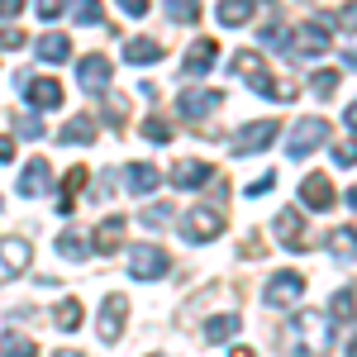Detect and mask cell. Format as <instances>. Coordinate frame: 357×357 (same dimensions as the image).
<instances>
[{
  "mask_svg": "<svg viewBox=\"0 0 357 357\" xmlns=\"http://www.w3.org/2000/svg\"><path fill=\"white\" fill-rule=\"evenodd\" d=\"M229 72H234V77H243V82L252 86V91H262V96H276V100H296V86L272 82V77H267V62L252 53V48H243V53L229 57Z\"/></svg>",
  "mask_w": 357,
  "mask_h": 357,
  "instance_id": "1",
  "label": "cell"
},
{
  "mask_svg": "<svg viewBox=\"0 0 357 357\" xmlns=\"http://www.w3.org/2000/svg\"><path fill=\"white\" fill-rule=\"evenodd\" d=\"M276 143V119H252L248 129L229 138V153L234 158H248V153H257V148H272Z\"/></svg>",
  "mask_w": 357,
  "mask_h": 357,
  "instance_id": "2",
  "label": "cell"
},
{
  "mask_svg": "<svg viewBox=\"0 0 357 357\" xmlns=\"http://www.w3.org/2000/svg\"><path fill=\"white\" fill-rule=\"evenodd\" d=\"M324 138H329V124H324V119H301V124H296V134L286 138V153L301 162V158H310Z\"/></svg>",
  "mask_w": 357,
  "mask_h": 357,
  "instance_id": "3",
  "label": "cell"
},
{
  "mask_svg": "<svg viewBox=\"0 0 357 357\" xmlns=\"http://www.w3.org/2000/svg\"><path fill=\"white\" fill-rule=\"evenodd\" d=\"M181 229H186V238H195V243H210V238H220V234H224V215H220V210H210V205H195L191 215L181 220Z\"/></svg>",
  "mask_w": 357,
  "mask_h": 357,
  "instance_id": "4",
  "label": "cell"
},
{
  "mask_svg": "<svg viewBox=\"0 0 357 357\" xmlns=\"http://www.w3.org/2000/svg\"><path fill=\"white\" fill-rule=\"evenodd\" d=\"M167 252L162 248H153V243H138L134 252H129V272L138 276V281H158V276H167Z\"/></svg>",
  "mask_w": 357,
  "mask_h": 357,
  "instance_id": "5",
  "label": "cell"
},
{
  "mask_svg": "<svg viewBox=\"0 0 357 357\" xmlns=\"http://www.w3.org/2000/svg\"><path fill=\"white\" fill-rule=\"evenodd\" d=\"M305 296V276L301 272H276L267 281V305L272 310H286V305H296Z\"/></svg>",
  "mask_w": 357,
  "mask_h": 357,
  "instance_id": "6",
  "label": "cell"
},
{
  "mask_svg": "<svg viewBox=\"0 0 357 357\" xmlns=\"http://www.w3.org/2000/svg\"><path fill=\"white\" fill-rule=\"evenodd\" d=\"M272 234L291 248V252H305V248H310V234H305V224H301V210H281V215L272 220Z\"/></svg>",
  "mask_w": 357,
  "mask_h": 357,
  "instance_id": "7",
  "label": "cell"
},
{
  "mask_svg": "<svg viewBox=\"0 0 357 357\" xmlns=\"http://www.w3.org/2000/svg\"><path fill=\"white\" fill-rule=\"evenodd\" d=\"M220 100H224L220 91H205V86H191V91H181L176 110H181V114H186V119L195 124V119H205L210 110H220Z\"/></svg>",
  "mask_w": 357,
  "mask_h": 357,
  "instance_id": "8",
  "label": "cell"
},
{
  "mask_svg": "<svg viewBox=\"0 0 357 357\" xmlns=\"http://www.w3.org/2000/svg\"><path fill=\"white\" fill-rule=\"evenodd\" d=\"M301 200L310 205V210H319V215H324V210H333V200H338V195H333V181L324 176V172H310V176L301 181Z\"/></svg>",
  "mask_w": 357,
  "mask_h": 357,
  "instance_id": "9",
  "label": "cell"
},
{
  "mask_svg": "<svg viewBox=\"0 0 357 357\" xmlns=\"http://www.w3.org/2000/svg\"><path fill=\"white\" fill-rule=\"evenodd\" d=\"M29 257H33V248H29L24 238H0V281L20 276L29 267Z\"/></svg>",
  "mask_w": 357,
  "mask_h": 357,
  "instance_id": "10",
  "label": "cell"
},
{
  "mask_svg": "<svg viewBox=\"0 0 357 357\" xmlns=\"http://www.w3.org/2000/svg\"><path fill=\"white\" fill-rule=\"evenodd\" d=\"M105 82H110V57L91 53V57L77 62V86L82 91H105Z\"/></svg>",
  "mask_w": 357,
  "mask_h": 357,
  "instance_id": "11",
  "label": "cell"
},
{
  "mask_svg": "<svg viewBox=\"0 0 357 357\" xmlns=\"http://www.w3.org/2000/svg\"><path fill=\"white\" fill-rule=\"evenodd\" d=\"M124 314H129V301L124 296H105V310H100V338L114 343L124 333Z\"/></svg>",
  "mask_w": 357,
  "mask_h": 357,
  "instance_id": "12",
  "label": "cell"
},
{
  "mask_svg": "<svg viewBox=\"0 0 357 357\" xmlns=\"http://www.w3.org/2000/svg\"><path fill=\"white\" fill-rule=\"evenodd\" d=\"M24 96H29L33 110H57V105H62V86H57L53 77H33V82L24 86Z\"/></svg>",
  "mask_w": 357,
  "mask_h": 357,
  "instance_id": "13",
  "label": "cell"
},
{
  "mask_svg": "<svg viewBox=\"0 0 357 357\" xmlns=\"http://www.w3.org/2000/svg\"><path fill=\"white\" fill-rule=\"evenodd\" d=\"M215 57H220V43H215V38H195L191 48H186V72H191V77H205V72L215 67Z\"/></svg>",
  "mask_w": 357,
  "mask_h": 357,
  "instance_id": "14",
  "label": "cell"
},
{
  "mask_svg": "<svg viewBox=\"0 0 357 357\" xmlns=\"http://www.w3.org/2000/svg\"><path fill=\"white\" fill-rule=\"evenodd\" d=\"M200 181H210V162L186 158V162L172 167V186H176V191H191V186H200Z\"/></svg>",
  "mask_w": 357,
  "mask_h": 357,
  "instance_id": "15",
  "label": "cell"
},
{
  "mask_svg": "<svg viewBox=\"0 0 357 357\" xmlns=\"http://www.w3.org/2000/svg\"><path fill=\"white\" fill-rule=\"evenodd\" d=\"M296 53H305V57L329 53V29L324 24H301L296 29Z\"/></svg>",
  "mask_w": 357,
  "mask_h": 357,
  "instance_id": "16",
  "label": "cell"
},
{
  "mask_svg": "<svg viewBox=\"0 0 357 357\" xmlns=\"http://www.w3.org/2000/svg\"><path fill=\"white\" fill-rule=\"evenodd\" d=\"M48 186H53V167L43 162V158H33V162L24 167V176H20V191L24 195H43Z\"/></svg>",
  "mask_w": 357,
  "mask_h": 357,
  "instance_id": "17",
  "label": "cell"
},
{
  "mask_svg": "<svg viewBox=\"0 0 357 357\" xmlns=\"http://www.w3.org/2000/svg\"><path fill=\"white\" fill-rule=\"evenodd\" d=\"M82 186H86V167L77 162L67 176H62V200H57V210H62V215H72V210H77V195H82Z\"/></svg>",
  "mask_w": 357,
  "mask_h": 357,
  "instance_id": "18",
  "label": "cell"
},
{
  "mask_svg": "<svg viewBox=\"0 0 357 357\" xmlns=\"http://www.w3.org/2000/svg\"><path fill=\"white\" fill-rule=\"evenodd\" d=\"M119 238H124V220L119 215H110V220H100V229H96V252H114L119 248Z\"/></svg>",
  "mask_w": 357,
  "mask_h": 357,
  "instance_id": "19",
  "label": "cell"
},
{
  "mask_svg": "<svg viewBox=\"0 0 357 357\" xmlns=\"http://www.w3.org/2000/svg\"><path fill=\"white\" fill-rule=\"evenodd\" d=\"M252 10H257V0H220V24L238 29L252 20Z\"/></svg>",
  "mask_w": 357,
  "mask_h": 357,
  "instance_id": "20",
  "label": "cell"
},
{
  "mask_svg": "<svg viewBox=\"0 0 357 357\" xmlns=\"http://www.w3.org/2000/svg\"><path fill=\"white\" fill-rule=\"evenodd\" d=\"M129 186H134L138 195H153L158 186H162V176H158V167H148V162H134V167H129Z\"/></svg>",
  "mask_w": 357,
  "mask_h": 357,
  "instance_id": "21",
  "label": "cell"
},
{
  "mask_svg": "<svg viewBox=\"0 0 357 357\" xmlns=\"http://www.w3.org/2000/svg\"><path fill=\"white\" fill-rule=\"evenodd\" d=\"M238 324H243L238 314H215V319H205V338H210V343H224V338L238 333Z\"/></svg>",
  "mask_w": 357,
  "mask_h": 357,
  "instance_id": "22",
  "label": "cell"
},
{
  "mask_svg": "<svg viewBox=\"0 0 357 357\" xmlns=\"http://www.w3.org/2000/svg\"><path fill=\"white\" fill-rule=\"evenodd\" d=\"M57 252H62V257H72V262H82V257H91V243H86V234L67 229V234L57 238Z\"/></svg>",
  "mask_w": 357,
  "mask_h": 357,
  "instance_id": "23",
  "label": "cell"
},
{
  "mask_svg": "<svg viewBox=\"0 0 357 357\" xmlns=\"http://www.w3.org/2000/svg\"><path fill=\"white\" fill-rule=\"evenodd\" d=\"M67 48H72V43H67L62 33H43V38H38V57H43V62H67Z\"/></svg>",
  "mask_w": 357,
  "mask_h": 357,
  "instance_id": "24",
  "label": "cell"
},
{
  "mask_svg": "<svg viewBox=\"0 0 357 357\" xmlns=\"http://www.w3.org/2000/svg\"><path fill=\"white\" fill-rule=\"evenodd\" d=\"M124 57H129V62H158L162 48H158V38H134V43L124 48Z\"/></svg>",
  "mask_w": 357,
  "mask_h": 357,
  "instance_id": "25",
  "label": "cell"
},
{
  "mask_svg": "<svg viewBox=\"0 0 357 357\" xmlns=\"http://www.w3.org/2000/svg\"><path fill=\"white\" fill-rule=\"evenodd\" d=\"M357 319V296L353 291H338L333 296V324H353Z\"/></svg>",
  "mask_w": 357,
  "mask_h": 357,
  "instance_id": "26",
  "label": "cell"
},
{
  "mask_svg": "<svg viewBox=\"0 0 357 357\" xmlns=\"http://www.w3.org/2000/svg\"><path fill=\"white\" fill-rule=\"evenodd\" d=\"M82 314H86L82 301H62V305H57V319H53V324H57V329H82Z\"/></svg>",
  "mask_w": 357,
  "mask_h": 357,
  "instance_id": "27",
  "label": "cell"
},
{
  "mask_svg": "<svg viewBox=\"0 0 357 357\" xmlns=\"http://www.w3.org/2000/svg\"><path fill=\"white\" fill-rule=\"evenodd\" d=\"M167 5V15H172V20H181V24H186V20H200V0H162Z\"/></svg>",
  "mask_w": 357,
  "mask_h": 357,
  "instance_id": "28",
  "label": "cell"
},
{
  "mask_svg": "<svg viewBox=\"0 0 357 357\" xmlns=\"http://www.w3.org/2000/svg\"><path fill=\"white\" fill-rule=\"evenodd\" d=\"M57 138H62V143H91V138H96V129H91V119H72V124H67Z\"/></svg>",
  "mask_w": 357,
  "mask_h": 357,
  "instance_id": "29",
  "label": "cell"
},
{
  "mask_svg": "<svg viewBox=\"0 0 357 357\" xmlns=\"http://www.w3.org/2000/svg\"><path fill=\"white\" fill-rule=\"evenodd\" d=\"M143 138H148V143H172V124H167V119H158V114H148Z\"/></svg>",
  "mask_w": 357,
  "mask_h": 357,
  "instance_id": "30",
  "label": "cell"
},
{
  "mask_svg": "<svg viewBox=\"0 0 357 357\" xmlns=\"http://www.w3.org/2000/svg\"><path fill=\"white\" fill-rule=\"evenodd\" d=\"M329 20H333L338 29H343V33H357V0H348L343 10H333Z\"/></svg>",
  "mask_w": 357,
  "mask_h": 357,
  "instance_id": "31",
  "label": "cell"
},
{
  "mask_svg": "<svg viewBox=\"0 0 357 357\" xmlns=\"http://www.w3.org/2000/svg\"><path fill=\"white\" fill-rule=\"evenodd\" d=\"M77 24H100V0H77Z\"/></svg>",
  "mask_w": 357,
  "mask_h": 357,
  "instance_id": "32",
  "label": "cell"
},
{
  "mask_svg": "<svg viewBox=\"0 0 357 357\" xmlns=\"http://www.w3.org/2000/svg\"><path fill=\"white\" fill-rule=\"evenodd\" d=\"M333 86H338V72H314L310 77V91L314 96H333Z\"/></svg>",
  "mask_w": 357,
  "mask_h": 357,
  "instance_id": "33",
  "label": "cell"
},
{
  "mask_svg": "<svg viewBox=\"0 0 357 357\" xmlns=\"http://www.w3.org/2000/svg\"><path fill=\"white\" fill-rule=\"evenodd\" d=\"M333 162H338V167H353L357 162V138H343V143L333 148Z\"/></svg>",
  "mask_w": 357,
  "mask_h": 357,
  "instance_id": "34",
  "label": "cell"
},
{
  "mask_svg": "<svg viewBox=\"0 0 357 357\" xmlns=\"http://www.w3.org/2000/svg\"><path fill=\"white\" fill-rule=\"evenodd\" d=\"M167 220H172V205H148V210H143V224H148V229H162Z\"/></svg>",
  "mask_w": 357,
  "mask_h": 357,
  "instance_id": "35",
  "label": "cell"
},
{
  "mask_svg": "<svg viewBox=\"0 0 357 357\" xmlns=\"http://www.w3.org/2000/svg\"><path fill=\"white\" fill-rule=\"evenodd\" d=\"M15 134L20 138H43V124H38L33 114H20V119H15Z\"/></svg>",
  "mask_w": 357,
  "mask_h": 357,
  "instance_id": "36",
  "label": "cell"
},
{
  "mask_svg": "<svg viewBox=\"0 0 357 357\" xmlns=\"http://www.w3.org/2000/svg\"><path fill=\"white\" fill-rule=\"evenodd\" d=\"M0 348H5V353H15V357L33 353V343H29V338H20V333H10V338H0Z\"/></svg>",
  "mask_w": 357,
  "mask_h": 357,
  "instance_id": "37",
  "label": "cell"
},
{
  "mask_svg": "<svg viewBox=\"0 0 357 357\" xmlns=\"http://www.w3.org/2000/svg\"><path fill=\"white\" fill-rule=\"evenodd\" d=\"M33 5H38V20H57L67 10V0H33Z\"/></svg>",
  "mask_w": 357,
  "mask_h": 357,
  "instance_id": "38",
  "label": "cell"
},
{
  "mask_svg": "<svg viewBox=\"0 0 357 357\" xmlns=\"http://www.w3.org/2000/svg\"><path fill=\"white\" fill-rule=\"evenodd\" d=\"M124 114H129V100L124 96H110L105 100V119H124Z\"/></svg>",
  "mask_w": 357,
  "mask_h": 357,
  "instance_id": "39",
  "label": "cell"
},
{
  "mask_svg": "<svg viewBox=\"0 0 357 357\" xmlns=\"http://www.w3.org/2000/svg\"><path fill=\"white\" fill-rule=\"evenodd\" d=\"M276 186V172H267V176H257V181H248V195H262Z\"/></svg>",
  "mask_w": 357,
  "mask_h": 357,
  "instance_id": "40",
  "label": "cell"
},
{
  "mask_svg": "<svg viewBox=\"0 0 357 357\" xmlns=\"http://www.w3.org/2000/svg\"><path fill=\"white\" fill-rule=\"evenodd\" d=\"M0 48H24V33L20 29H0Z\"/></svg>",
  "mask_w": 357,
  "mask_h": 357,
  "instance_id": "41",
  "label": "cell"
},
{
  "mask_svg": "<svg viewBox=\"0 0 357 357\" xmlns=\"http://www.w3.org/2000/svg\"><path fill=\"white\" fill-rule=\"evenodd\" d=\"M296 324H301V329H314V319H310V310H305L301 319H296ZM314 343H319V348H324V343H329V338H324V333H314Z\"/></svg>",
  "mask_w": 357,
  "mask_h": 357,
  "instance_id": "42",
  "label": "cell"
},
{
  "mask_svg": "<svg viewBox=\"0 0 357 357\" xmlns=\"http://www.w3.org/2000/svg\"><path fill=\"white\" fill-rule=\"evenodd\" d=\"M20 10H24V0H0V15H5V20H10V15H20Z\"/></svg>",
  "mask_w": 357,
  "mask_h": 357,
  "instance_id": "43",
  "label": "cell"
},
{
  "mask_svg": "<svg viewBox=\"0 0 357 357\" xmlns=\"http://www.w3.org/2000/svg\"><path fill=\"white\" fill-rule=\"evenodd\" d=\"M119 5H124L129 15H148V0H119Z\"/></svg>",
  "mask_w": 357,
  "mask_h": 357,
  "instance_id": "44",
  "label": "cell"
},
{
  "mask_svg": "<svg viewBox=\"0 0 357 357\" xmlns=\"http://www.w3.org/2000/svg\"><path fill=\"white\" fill-rule=\"evenodd\" d=\"M10 158H15V143H10V138H0V162H10Z\"/></svg>",
  "mask_w": 357,
  "mask_h": 357,
  "instance_id": "45",
  "label": "cell"
},
{
  "mask_svg": "<svg viewBox=\"0 0 357 357\" xmlns=\"http://www.w3.org/2000/svg\"><path fill=\"white\" fill-rule=\"evenodd\" d=\"M343 119H348V124H353V129H357V100H353V105H348V114H343Z\"/></svg>",
  "mask_w": 357,
  "mask_h": 357,
  "instance_id": "46",
  "label": "cell"
},
{
  "mask_svg": "<svg viewBox=\"0 0 357 357\" xmlns=\"http://www.w3.org/2000/svg\"><path fill=\"white\" fill-rule=\"evenodd\" d=\"M343 200H348V205H353V210H357V186H353V191H348V195H343Z\"/></svg>",
  "mask_w": 357,
  "mask_h": 357,
  "instance_id": "47",
  "label": "cell"
},
{
  "mask_svg": "<svg viewBox=\"0 0 357 357\" xmlns=\"http://www.w3.org/2000/svg\"><path fill=\"white\" fill-rule=\"evenodd\" d=\"M353 353H357V338H353Z\"/></svg>",
  "mask_w": 357,
  "mask_h": 357,
  "instance_id": "48",
  "label": "cell"
}]
</instances>
